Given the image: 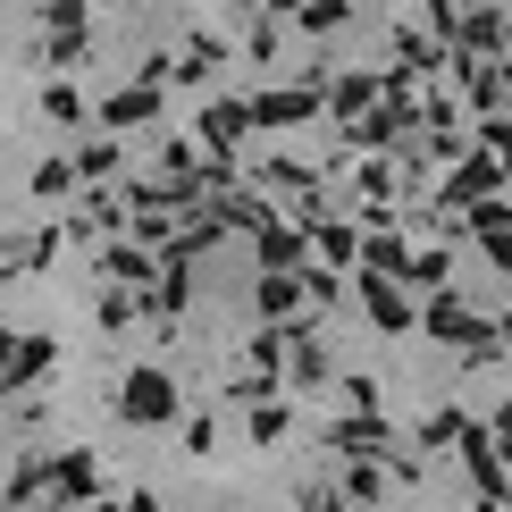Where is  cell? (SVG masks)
Returning a JSON list of instances; mask_svg holds the SVG:
<instances>
[{"label": "cell", "mask_w": 512, "mask_h": 512, "mask_svg": "<svg viewBox=\"0 0 512 512\" xmlns=\"http://www.w3.org/2000/svg\"><path fill=\"white\" fill-rule=\"evenodd\" d=\"M126 412H135V420H168V412H177V387H168L160 370H135V378H126Z\"/></svg>", "instance_id": "6da1fadb"}, {"label": "cell", "mask_w": 512, "mask_h": 512, "mask_svg": "<svg viewBox=\"0 0 512 512\" xmlns=\"http://www.w3.org/2000/svg\"><path fill=\"white\" fill-rule=\"evenodd\" d=\"M244 118H252L244 101H219V110H210V126H202V135H210V143H236V135H244Z\"/></svg>", "instance_id": "7a4b0ae2"}, {"label": "cell", "mask_w": 512, "mask_h": 512, "mask_svg": "<svg viewBox=\"0 0 512 512\" xmlns=\"http://www.w3.org/2000/svg\"><path fill=\"white\" fill-rule=\"evenodd\" d=\"M101 118H110V126H135V118H152V93H118Z\"/></svg>", "instance_id": "3957f363"}, {"label": "cell", "mask_w": 512, "mask_h": 512, "mask_svg": "<svg viewBox=\"0 0 512 512\" xmlns=\"http://www.w3.org/2000/svg\"><path fill=\"white\" fill-rule=\"evenodd\" d=\"M68 177H76L68 160H51V168H34V194H68Z\"/></svg>", "instance_id": "277c9868"}, {"label": "cell", "mask_w": 512, "mask_h": 512, "mask_svg": "<svg viewBox=\"0 0 512 512\" xmlns=\"http://www.w3.org/2000/svg\"><path fill=\"white\" fill-rule=\"evenodd\" d=\"M126 512H160V504H152V496H135V504H126Z\"/></svg>", "instance_id": "5b68a950"}]
</instances>
